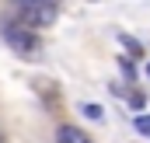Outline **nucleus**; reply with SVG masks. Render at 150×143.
Wrapping results in <instances>:
<instances>
[{"label":"nucleus","instance_id":"obj_1","mask_svg":"<svg viewBox=\"0 0 150 143\" xmlns=\"http://www.w3.org/2000/svg\"><path fill=\"white\" fill-rule=\"evenodd\" d=\"M4 42H7L21 59H38V56H42V42H38V35H32V32L21 28V25H18V28L7 25V28H4Z\"/></svg>","mask_w":150,"mask_h":143},{"label":"nucleus","instance_id":"obj_2","mask_svg":"<svg viewBox=\"0 0 150 143\" xmlns=\"http://www.w3.org/2000/svg\"><path fill=\"white\" fill-rule=\"evenodd\" d=\"M18 21H21V28L52 25V21H56V7H49V4H21V7H18Z\"/></svg>","mask_w":150,"mask_h":143},{"label":"nucleus","instance_id":"obj_3","mask_svg":"<svg viewBox=\"0 0 150 143\" xmlns=\"http://www.w3.org/2000/svg\"><path fill=\"white\" fill-rule=\"evenodd\" d=\"M59 143H94V140L77 126H59Z\"/></svg>","mask_w":150,"mask_h":143},{"label":"nucleus","instance_id":"obj_4","mask_svg":"<svg viewBox=\"0 0 150 143\" xmlns=\"http://www.w3.org/2000/svg\"><path fill=\"white\" fill-rule=\"evenodd\" d=\"M80 112H84L87 119H98V122L105 119V108H101V105H84V108H80Z\"/></svg>","mask_w":150,"mask_h":143},{"label":"nucleus","instance_id":"obj_5","mask_svg":"<svg viewBox=\"0 0 150 143\" xmlns=\"http://www.w3.org/2000/svg\"><path fill=\"white\" fill-rule=\"evenodd\" d=\"M136 133L150 136V115H136Z\"/></svg>","mask_w":150,"mask_h":143},{"label":"nucleus","instance_id":"obj_6","mask_svg":"<svg viewBox=\"0 0 150 143\" xmlns=\"http://www.w3.org/2000/svg\"><path fill=\"white\" fill-rule=\"evenodd\" d=\"M122 45H126V49H129V52H136V56H140V45H136V42H133V38H126V35H122Z\"/></svg>","mask_w":150,"mask_h":143},{"label":"nucleus","instance_id":"obj_7","mask_svg":"<svg viewBox=\"0 0 150 143\" xmlns=\"http://www.w3.org/2000/svg\"><path fill=\"white\" fill-rule=\"evenodd\" d=\"M147 77H150V63H147Z\"/></svg>","mask_w":150,"mask_h":143}]
</instances>
